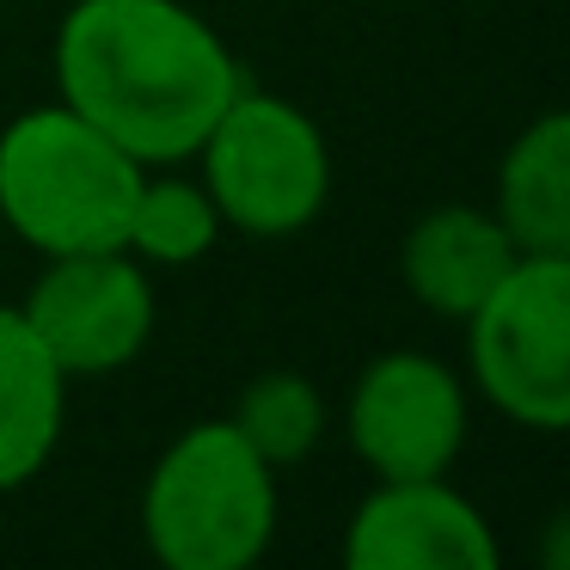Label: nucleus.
Returning <instances> with one entry per match:
<instances>
[{
    "mask_svg": "<svg viewBox=\"0 0 570 570\" xmlns=\"http://www.w3.org/2000/svg\"><path fill=\"white\" fill-rule=\"evenodd\" d=\"M509 246L521 258H570V117L546 111L503 148L497 203Z\"/></svg>",
    "mask_w": 570,
    "mask_h": 570,
    "instance_id": "nucleus-11",
    "label": "nucleus"
},
{
    "mask_svg": "<svg viewBox=\"0 0 570 570\" xmlns=\"http://www.w3.org/2000/svg\"><path fill=\"white\" fill-rule=\"evenodd\" d=\"M222 209L203 190V178H148L129 203V227H124V252L136 264H160V271H185V264L209 258L222 239Z\"/></svg>",
    "mask_w": 570,
    "mask_h": 570,
    "instance_id": "nucleus-12",
    "label": "nucleus"
},
{
    "mask_svg": "<svg viewBox=\"0 0 570 570\" xmlns=\"http://www.w3.org/2000/svg\"><path fill=\"white\" fill-rule=\"evenodd\" d=\"M141 173L148 166L136 154L62 99L19 111L0 129V227H13L43 258L124 246Z\"/></svg>",
    "mask_w": 570,
    "mask_h": 570,
    "instance_id": "nucleus-2",
    "label": "nucleus"
},
{
    "mask_svg": "<svg viewBox=\"0 0 570 570\" xmlns=\"http://www.w3.org/2000/svg\"><path fill=\"white\" fill-rule=\"evenodd\" d=\"M466 430V381L423 350L374 356L344 405V435L374 479H448Z\"/></svg>",
    "mask_w": 570,
    "mask_h": 570,
    "instance_id": "nucleus-7",
    "label": "nucleus"
},
{
    "mask_svg": "<svg viewBox=\"0 0 570 570\" xmlns=\"http://www.w3.org/2000/svg\"><path fill=\"white\" fill-rule=\"evenodd\" d=\"M68 374L50 362L19 307H0V497L50 466L68 417Z\"/></svg>",
    "mask_w": 570,
    "mask_h": 570,
    "instance_id": "nucleus-10",
    "label": "nucleus"
},
{
    "mask_svg": "<svg viewBox=\"0 0 570 570\" xmlns=\"http://www.w3.org/2000/svg\"><path fill=\"white\" fill-rule=\"evenodd\" d=\"M56 99L141 166H178L246 80L185 0H75L56 26Z\"/></svg>",
    "mask_w": 570,
    "mask_h": 570,
    "instance_id": "nucleus-1",
    "label": "nucleus"
},
{
    "mask_svg": "<svg viewBox=\"0 0 570 570\" xmlns=\"http://www.w3.org/2000/svg\"><path fill=\"white\" fill-rule=\"evenodd\" d=\"M19 313L68 381H99L148 350L160 301H154L148 264H136L124 246H105L43 258V276L19 301Z\"/></svg>",
    "mask_w": 570,
    "mask_h": 570,
    "instance_id": "nucleus-6",
    "label": "nucleus"
},
{
    "mask_svg": "<svg viewBox=\"0 0 570 570\" xmlns=\"http://www.w3.org/2000/svg\"><path fill=\"white\" fill-rule=\"evenodd\" d=\"M484 405L533 435L570 430V258H515L466 320Z\"/></svg>",
    "mask_w": 570,
    "mask_h": 570,
    "instance_id": "nucleus-5",
    "label": "nucleus"
},
{
    "mask_svg": "<svg viewBox=\"0 0 570 570\" xmlns=\"http://www.w3.org/2000/svg\"><path fill=\"white\" fill-rule=\"evenodd\" d=\"M521 252L509 246L503 222L491 209H472V203H442V209L417 215L399 246V283L435 320H460L466 325L479 313V301L491 295L509 276Z\"/></svg>",
    "mask_w": 570,
    "mask_h": 570,
    "instance_id": "nucleus-9",
    "label": "nucleus"
},
{
    "mask_svg": "<svg viewBox=\"0 0 570 570\" xmlns=\"http://www.w3.org/2000/svg\"><path fill=\"white\" fill-rule=\"evenodd\" d=\"M190 160L222 209V227L246 239H295L332 203V148L301 105L239 87Z\"/></svg>",
    "mask_w": 570,
    "mask_h": 570,
    "instance_id": "nucleus-4",
    "label": "nucleus"
},
{
    "mask_svg": "<svg viewBox=\"0 0 570 570\" xmlns=\"http://www.w3.org/2000/svg\"><path fill=\"white\" fill-rule=\"evenodd\" d=\"M227 423H234L239 442H246L264 466L283 472V466H301V460L325 442V393L295 368H271L239 393V405Z\"/></svg>",
    "mask_w": 570,
    "mask_h": 570,
    "instance_id": "nucleus-13",
    "label": "nucleus"
},
{
    "mask_svg": "<svg viewBox=\"0 0 570 570\" xmlns=\"http://www.w3.org/2000/svg\"><path fill=\"white\" fill-rule=\"evenodd\" d=\"M350 570H497L491 521L448 479H374L344 528Z\"/></svg>",
    "mask_w": 570,
    "mask_h": 570,
    "instance_id": "nucleus-8",
    "label": "nucleus"
},
{
    "mask_svg": "<svg viewBox=\"0 0 570 570\" xmlns=\"http://www.w3.org/2000/svg\"><path fill=\"white\" fill-rule=\"evenodd\" d=\"M141 540L166 570H252L276 540V472L227 417L190 423L141 484Z\"/></svg>",
    "mask_w": 570,
    "mask_h": 570,
    "instance_id": "nucleus-3",
    "label": "nucleus"
}]
</instances>
